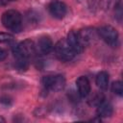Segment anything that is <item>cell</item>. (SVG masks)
I'll return each instance as SVG.
<instances>
[{
    "label": "cell",
    "instance_id": "10",
    "mask_svg": "<svg viewBox=\"0 0 123 123\" xmlns=\"http://www.w3.org/2000/svg\"><path fill=\"white\" fill-rule=\"evenodd\" d=\"M37 46H38L39 51L42 54L47 55V54H49L53 50V42H52V39L48 36H42L38 39Z\"/></svg>",
    "mask_w": 123,
    "mask_h": 123
},
{
    "label": "cell",
    "instance_id": "14",
    "mask_svg": "<svg viewBox=\"0 0 123 123\" xmlns=\"http://www.w3.org/2000/svg\"><path fill=\"white\" fill-rule=\"evenodd\" d=\"M105 100V97H104V95L102 94V93H100V92H97V93H94L91 97H90V99L88 100V103H89V105H91V106H98L99 104H101L103 101Z\"/></svg>",
    "mask_w": 123,
    "mask_h": 123
},
{
    "label": "cell",
    "instance_id": "12",
    "mask_svg": "<svg viewBox=\"0 0 123 123\" xmlns=\"http://www.w3.org/2000/svg\"><path fill=\"white\" fill-rule=\"evenodd\" d=\"M95 83L97 86L101 89H107L109 85V74L106 71H100L96 75Z\"/></svg>",
    "mask_w": 123,
    "mask_h": 123
},
{
    "label": "cell",
    "instance_id": "18",
    "mask_svg": "<svg viewBox=\"0 0 123 123\" xmlns=\"http://www.w3.org/2000/svg\"><path fill=\"white\" fill-rule=\"evenodd\" d=\"M7 56H8V52H7L5 49L0 48V62L4 61V60L7 58Z\"/></svg>",
    "mask_w": 123,
    "mask_h": 123
},
{
    "label": "cell",
    "instance_id": "5",
    "mask_svg": "<svg viewBox=\"0 0 123 123\" xmlns=\"http://www.w3.org/2000/svg\"><path fill=\"white\" fill-rule=\"evenodd\" d=\"M41 83L47 90L57 92L63 89V87L65 86V78L60 74L47 75L42 78Z\"/></svg>",
    "mask_w": 123,
    "mask_h": 123
},
{
    "label": "cell",
    "instance_id": "2",
    "mask_svg": "<svg viewBox=\"0 0 123 123\" xmlns=\"http://www.w3.org/2000/svg\"><path fill=\"white\" fill-rule=\"evenodd\" d=\"M12 53L14 58L23 57L30 59L37 54V48L35 42L32 39H25L18 44H15L12 47Z\"/></svg>",
    "mask_w": 123,
    "mask_h": 123
},
{
    "label": "cell",
    "instance_id": "3",
    "mask_svg": "<svg viewBox=\"0 0 123 123\" xmlns=\"http://www.w3.org/2000/svg\"><path fill=\"white\" fill-rule=\"evenodd\" d=\"M98 36L111 47H116L118 46L119 43V38H118V33L115 28H113L111 25H104L101 26L97 30Z\"/></svg>",
    "mask_w": 123,
    "mask_h": 123
},
{
    "label": "cell",
    "instance_id": "17",
    "mask_svg": "<svg viewBox=\"0 0 123 123\" xmlns=\"http://www.w3.org/2000/svg\"><path fill=\"white\" fill-rule=\"evenodd\" d=\"M0 103L4 106H10L12 104V98H10L9 96H2L0 98Z\"/></svg>",
    "mask_w": 123,
    "mask_h": 123
},
{
    "label": "cell",
    "instance_id": "4",
    "mask_svg": "<svg viewBox=\"0 0 123 123\" xmlns=\"http://www.w3.org/2000/svg\"><path fill=\"white\" fill-rule=\"evenodd\" d=\"M54 51L56 57L62 62H69L76 55V53L73 51V49L68 44L65 38L61 39L57 42V44L54 47Z\"/></svg>",
    "mask_w": 123,
    "mask_h": 123
},
{
    "label": "cell",
    "instance_id": "20",
    "mask_svg": "<svg viewBox=\"0 0 123 123\" xmlns=\"http://www.w3.org/2000/svg\"><path fill=\"white\" fill-rule=\"evenodd\" d=\"M0 121H3V122H4V121H5V119H4V118H1V117H0Z\"/></svg>",
    "mask_w": 123,
    "mask_h": 123
},
{
    "label": "cell",
    "instance_id": "6",
    "mask_svg": "<svg viewBox=\"0 0 123 123\" xmlns=\"http://www.w3.org/2000/svg\"><path fill=\"white\" fill-rule=\"evenodd\" d=\"M48 10L53 17L57 19H62L66 14L67 7L63 2L60 0H52L48 5Z\"/></svg>",
    "mask_w": 123,
    "mask_h": 123
},
{
    "label": "cell",
    "instance_id": "13",
    "mask_svg": "<svg viewBox=\"0 0 123 123\" xmlns=\"http://www.w3.org/2000/svg\"><path fill=\"white\" fill-rule=\"evenodd\" d=\"M29 66V59L23 57H16L14 62V67L19 71H25Z\"/></svg>",
    "mask_w": 123,
    "mask_h": 123
},
{
    "label": "cell",
    "instance_id": "9",
    "mask_svg": "<svg viewBox=\"0 0 123 123\" xmlns=\"http://www.w3.org/2000/svg\"><path fill=\"white\" fill-rule=\"evenodd\" d=\"M78 94L82 98H86L90 93V83L86 76H81L76 81Z\"/></svg>",
    "mask_w": 123,
    "mask_h": 123
},
{
    "label": "cell",
    "instance_id": "15",
    "mask_svg": "<svg viewBox=\"0 0 123 123\" xmlns=\"http://www.w3.org/2000/svg\"><path fill=\"white\" fill-rule=\"evenodd\" d=\"M111 91L114 94H117V95L121 96L122 93H123V86H122V83L120 81L113 82L112 85H111Z\"/></svg>",
    "mask_w": 123,
    "mask_h": 123
},
{
    "label": "cell",
    "instance_id": "11",
    "mask_svg": "<svg viewBox=\"0 0 123 123\" xmlns=\"http://www.w3.org/2000/svg\"><path fill=\"white\" fill-rule=\"evenodd\" d=\"M113 112V108L111 106V103L109 102H105L103 101L101 104H99L97 106V116L98 117H103V118H107L110 117Z\"/></svg>",
    "mask_w": 123,
    "mask_h": 123
},
{
    "label": "cell",
    "instance_id": "19",
    "mask_svg": "<svg viewBox=\"0 0 123 123\" xmlns=\"http://www.w3.org/2000/svg\"><path fill=\"white\" fill-rule=\"evenodd\" d=\"M12 1H14V0H0V7H2V6H6V5L10 4V3L12 2Z\"/></svg>",
    "mask_w": 123,
    "mask_h": 123
},
{
    "label": "cell",
    "instance_id": "1",
    "mask_svg": "<svg viewBox=\"0 0 123 123\" xmlns=\"http://www.w3.org/2000/svg\"><path fill=\"white\" fill-rule=\"evenodd\" d=\"M1 21L3 26L13 32L19 33L22 30V17L21 14L15 10H9L6 11L1 17Z\"/></svg>",
    "mask_w": 123,
    "mask_h": 123
},
{
    "label": "cell",
    "instance_id": "7",
    "mask_svg": "<svg viewBox=\"0 0 123 123\" xmlns=\"http://www.w3.org/2000/svg\"><path fill=\"white\" fill-rule=\"evenodd\" d=\"M65 39L67 40L68 44L71 46V48L73 49V51L76 54H80V53L83 52V50L85 48V45L83 44V42L80 38L78 31H74V30L70 31L67 34V37Z\"/></svg>",
    "mask_w": 123,
    "mask_h": 123
},
{
    "label": "cell",
    "instance_id": "16",
    "mask_svg": "<svg viewBox=\"0 0 123 123\" xmlns=\"http://www.w3.org/2000/svg\"><path fill=\"white\" fill-rule=\"evenodd\" d=\"M12 39H13V37H12L11 34L0 32V43L10 42V41H12Z\"/></svg>",
    "mask_w": 123,
    "mask_h": 123
},
{
    "label": "cell",
    "instance_id": "8",
    "mask_svg": "<svg viewBox=\"0 0 123 123\" xmlns=\"http://www.w3.org/2000/svg\"><path fill=\"white\" fill-rule=\"evenodd\" d=\"M78 33H79L80 38H81V40H82V42L85 46L91 44L96 39L97 35H98L97 31L94 28H91V27L82 29V30L78 31Z\"/></svg>",
    "mask_w": 123,
    "mask_h": 123
}]
</instances>
